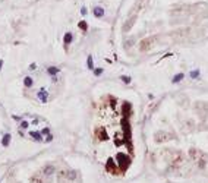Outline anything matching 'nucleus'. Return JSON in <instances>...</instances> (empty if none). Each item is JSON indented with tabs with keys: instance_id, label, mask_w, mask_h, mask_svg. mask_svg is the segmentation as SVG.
Wrapping results in <instances>:
<instances>
[{
	"instance_id": "obj_1",
	"label": "nucleus",
	"mask_w": 208,
	"mask_h": 183,
	"mask_svg": "<svg viewBox=\"0 0 208 183\" xmlns=\"http://www.w3.org/2000/svg\"><path fill=\"white\" fill-rule=\"evenodd\" d=\"M116 160L119 161V164H120V171H126V168L130 166V158L126 155V154H123V152H119L117 155H116Z\"/></svg>"
},
{
	"instance_id": "obj_2",
	"label": "nucleus",
	"mask_w": 208,
	"mask_h": 183,
	"mask_svg": "<svg viewBox=\"0 0 208 183\" xmlns=\"http://www.w3.org/2000/svg\"><path fill=\"white\" fill-rule=\"evenodd\" d=\"M122 126H123V130H125V139H126V142H130V138H132V135H130V125H129V120L126 117L122 119Z\"/></svg>"
},
{
	"instance_id": "obj_3",
	"label": "nucleus",
	"mask_w": 208,
	"mask_h": 183,
	"mask_svg": "<svg viewBox=\"0 0 208 183\" xmlns=\"http://www.w3.org/2000/svg\"><path fill=\"white\" fill-rule=\"evenodd\" d=\"M154 40L155 38H145L144 41H141V45H139V49H141V51H147L149 50L152 45H154Z\"/></svg>"
},
{
	"instance_id": "obj_4",
	"label": "nucleus",
	"mask_w": 208,
	"mask_h": 183,
	"mask_svg": "<svg viewBox=\"0 0 208 183\" xmlns=\"http://www.w3.org/2000/svg\"><path fill=\"white\" fill-rule=\"evenodd\" d=\"M154 138H155L157 142H163V141L172 139V135H170V133H166V132H157L155 135H154Z\"/></svg>"
},
{
	"instance_id": "obj_5",
	"label": "nucleus",
	"mask_w": 208,
	"mask_h": 183,
	"mask_svg": "<svg viewBox=\"0 0 208 183\" xmlns=\"http://www.w3.org/2000/svg\"><path fill=\"white\" fill-rule=\"evenodd\" d=\"M106 170L109 171V173H119V170L116 168V166H114V161H113V158H109L107 160V164H106Z\"/></svg>"
},
{
	"instance_id": "obj_6",
	"label": "nucleus",
	"mask_w": 208,
	"mask_h": 183,
	"mask_svg": "<svg viewBox=\"0 0 208 183\" xmlns=\"http://www.w3.org/2000/svg\"><path fill=\"white\" fill-rule=\"evenodd\" d=\"M95 135H97V138L100 139V141H107L109 139V136H107V132L104 130L103 127H98L95 130Z\"/></svg>"
},
{
	"instance_id": "obj_7",
	"label": "nucleus",
	"mask_w": 208,
	"mask_h": 183,
	"mask_svg": "<svg viewBox=\"0 0 208 183\" xmlns=\"http://www.w3.org/2000/svg\"><path fill=\"white\" fill-rule=\"evenodd\" d=\"M135 19H136V16H135V15H133V16H130L129 22H126V24H125V26H123V31H129L130 28H132V25L135 24Z\"/></svg>"
},
{
	"instance_id": "obj_8",
	"label": "nucleus",
	"mask_w": 208,
	"mask_h": 183,
	"mask_svg": "<svg viewBox=\"0 0 208 183\" xmlns=\"http://www.w3.org/2000/svg\"><path fill=\"white\" fill-rule=\"evenodd\" d=\"M92 12H94V16H95V18H103L104 16V9L100 8V6L94 8V9H92Z\"/></svg>"
},
{
	"instance_id": "obj_9",
	"label": "nucleus",
	"mask_w": 208,
	"mask_h": 183,
	"mask_svg": "<svg viewBox=\"0 0 208 183\" xmlns=\"http://www.w3.org/2000/svg\"><path fill=\"white\" fill-rule=\"evenodd\" d=\"M53 173H56L54 166H45V167H44V174H45V176H51Z\"/></svg>"
},
{
	"instance_id": "obj_10",
	"label": "nucleus",
	"mask_w": 208,
	"mask_h": 183,
	"mask_svg": "<svg viewBox=\"0 0 208 183\" xmlns=\"http://www.w3.org/2000/svg\"><path fill=\"white\" fill-rule=\"evenodd\" d=\"M70 41H72V34H70V32H66V34H65V37H63L65 47H68V44H70Z\"/></svg>"
},
{
	"instance_id": "obj_11",
	"label": "nucleus",
	"mask_w": 208,
	"mask_h": 183,
	"mask_svg": "<svg viewBox=\"0 0 208 183\" xmlns=\"http://www.w3.org/2000/svg\"><path fill=\"white\" fill-rule=\"evenodd\" d=\"M47 97H48V95H47V92L44 91V89L38 91V98L41 100V103H45V101H47Z\"/></svg>"
},
{
	"instance_id": "obj_12",
	"label": "nucleus",
	"mask_w": 208,
	"mask_h": 183,
	"mask_svg": "<svg viewBox=\"0 0 208 183\" xmlns=\"http://www.w3.org/2000/svg\"><path fill=\"white\" fill-rule=\"evenodd\" d=\"M10 138H12L10 133H6V135L3 136V139H2V145H3V147H8L9 142H10Z\"/></svg>"
},
{
	"instance_id": "obj_13",
	"label": "nucleus",
	"mask_w": 208,
	"mask_h": 183,
	"mask_svg": "<svg viewBox=\"0 0 208 183\" xmlns=\"http://www.w3.org/2000/svg\"><path fill=\"white\" fill-rule=\"evenodd\" d=\"M47 72H48V75L54 76V75H57V72H59V67H56V66H50L48 69H47Z\"/></svg>"
},
{
	"instance_id": "obj_14",
	"label": "nucleus",
	"mask_w": 208,
	"mask_h": 183,
	"mask_svg": "<svg viewBox=\"0 0 208 183\" xmlns=\"http://www.w3.org/2000/svg\"><path fill=\"white\" fill-rule=\"evenodd\" d=\"M183 78H185V75H183V73H177V75H174V76H173L172 82H173V83H177V82H180Z\"/></svg>"
},
{
	"instance_id": "obj_15",
	"label": "nucleus",
	"mask_w": 208,
	"mask_h": 183,
	"mask_svg": "<svg viewBox=\"0 0 208 183\" xmlns=\"http://www.w3.org/2000/svg\"><path fill=\"white\" fill-rule=\"evenodd\" d=\"M129 111H130V104L128 103V104H125V106H123V116H125V117H129Z\"/></svg>"
},
{
	"instance_id": "obj_16",
	"label": "nucleus",
	"mask_w": 208,
	"mask_h": 183,
	"mask_svg": "<svg viewBox=\"0 0 208 183\" xmlns=\"http://www.w3.org/2000/svg\"><path fill=\"white\" fill-rule=\"evenodd\" d=\"M32 83H34V81H32V78H29V76H26L25 79H24V85H25V86H28V88H29V86H32Z\"/></svg>"
},
{
	"instance_id": "obj_17",
	"label": "nucleus",
	"mask_w": 208,
	"mask_h": 183,
	"mask_svg": "<svg viewBox=\"0 0 208 183\" xmlns=\"http://www.w3.org/2000/svg\"><path fill=\"white\" fill-rule=\"evenodd\" d=\"M31 136H32V139H35V141H41V133L40 132H31Z\"/></svg>"
},
{
	"instance_id": "obj_18",
	"label": "nucleus",
	"mask_w": 208,
	"mask_h": 183,
	"mask_svg": "<svg viewBox=\"0 0 208 183\" xmlns=\"http://www.w3.org/2000/svg\"><path fill=\"white\" fill-rule=\"evenodd\" d=\"M87 65H88V69H94V63H92V56H88V59H87Z\"/></svg>"
},
{
	"instance_id": "obj_19",
	"label": "nucleus",
	"mask_w": 208,
	"mask_h": 183,
	"mask_svg": "<svg viewBox=\"0 0 208 183\" xmlns=\"http://www.w3.org/2000/svg\"><path fill=\"white\" fill-rule=\"evenodd\" d=\"M78 26L82 29V31H87V29H88V25H87V22H85V21H81V22L78 24Z\"/></svg>"
},
{
	"instance_id": "obj_20",
	"label": "nucleus",
	"mask_w": 208,
	"mask_h": 183,
	"mask_svg": "<svg viewBox=\"0 0 208 183\" xmlns=\"http://www.w3.org/2000/svg\"><path fill=\"white\" fill-rule=\"evenodd\" d=\"M122 136L120 135H116V136H114V144H116V145H117V147H119V145H122Z\"/></svg>"
},
{
	"instance_id": "obj_21",
	"label": "nucleus",
	"mask_w": 208,
	"mask_h": 183,
	"mask_svg": "<svg viewBox=\"0 0 208 183\" xmlns=\"http://www.w3.org/2000/svg\"><path fill=\"white\" fill-rule=\"evenodd\" d=\"M199 76V70H192L191 72V78L192 79H195V78H198Z\"/></svg>"
},
{
	"instance_id": "obj_22",
	"label": "nucleus",
	"mask_w": 208,
	"mask_h": 183,
	"mask_svg": "<svg viewBox=\"0 0 208 183\" xmlns=\"http://www.w3.org/2000/svg\"><path fill=\"white\" fill-rule=\"evenodd\" d=\"M101 73H103V69H101V67H100V69H94V75L95 76H100Z\"/></svg>"
},
{
	"instance_id": "obj_23",
	"label": "nucleus",
	"mask_w": 208,
	"mask_h": 183,
	"mask_svg": "<svg viewBox=\"0 0 208 183\" xmlns=\"http://www.w3.org/2000/svg\"><path fill=\"white\" fill-rule=\"evenodd\" d=\"M120 79H122V81H123L125 83H130V78H129V76H122Z\"/></svg>"
},
{
	"instance_id": "obj_24",
	"label": "nucleus",
	"mask_w": 208,
	"mask_h": 183,
	"mask_svg": "<svg viewBox=\"0 0 208 183\" xmlns=\"http://www.w3.org/2000/svg\"><path fill=\"white\" fill-rule=\"evenodd\" d=\"M21 126H22V127H28V123H26L25 120H24V122H22V123H21Z\"/></svg>"
},
{
	"instance_id": "obj_25",
	"label": "nucleus",
	"mask_w": 208,
	"mask_h": 183,
	"mask_svg": "<svg viewBox=\"0 0 208 183\" xmlns=\"http://www.w3.org/2000/svg\"><path fill=\"white\" fill-rule=\"evenodd\" d=\"M81 13H82V15H85V13H87V9L82 8V9H81Z\"/></svg>"
},
{
	"instance_id": "obj_26",
	"label": "nucleus",
	"mask_w": 208,
	"mask_h": 183,
	"mask_svg": "<svg viewBox=\"0 0 208 183\" xmlns=\"http://www.w3.org/2000/svg\"><path fill=\"white\" fill-rule=\"evenodd\" d=\"M50 141H53V136H51V135H48V136H47V142H50Z\"/></svg>"
},
{
	"instance_id": "obj_27",
	"label": "nucleus",
	"mask_w": 208,
	"mask_h": 183,
	"mask_svg": "<svg viewBox=\"0 0 208 183\" xmlns=\"http://www.w3.org/2000/svg\"><path fill=\"white\" fill-rule=\"evenodd\" d=\"M34 69H35V63H32V65L29 66V70H34Z\"/></svg>"
},
{
	"instance_id": "obj_28",
	"label": "nucleus",
	"mask_w": 208,
	"mask_h": 183,
	"mask_svg": "<svg viewBox=\"0 0 208 183\" xmlns=\"http://www.w3.org/2000/svg\"><path fill=\"white\" fill-rule=\"evenodd\" d=\"M2 66H3V60H0V69H2Z\"/></svg>"
}]
</instances>
